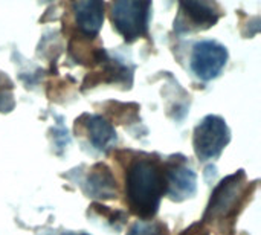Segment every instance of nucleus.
<instances>
[{
    "label": "nucleus",
    "instance_id": "1",
    "mask_svg": "<svg viewBox=\"0 0 261 235\" xmlns=\"http://www.w3.org/2000/svg\"><path fill=\"white\" fill-rule=\"evenodd\" d=\"M164 194L165 177L159 161L151 156L133 159L125 173V200L132 214L148 222L156 216Z\"/></svg>",
    "mask_w": 261,
    "mask_h": 235
},
{
    "label": "nucleus",
    "instance_id": "2",
    "mask_svg": "<svg viewBox=\"0 0 261 235\" xmlns=\"http://www.w3.org/2000/svg\"><path fill=\"white\" fill-rule=\"evenodd\" d=\"M255 184L249 188L243 170L225 177L213 191L211 200L203 216V223H219L234 219L245 206L249 194H252Z\"/></svg>",
    "mask_w": 261,
    "mask_h": 235
},
{
    "label": "nucleus",
    "instance_id": "3",
    "mask_svg": "<svg viewBox=\"0 0 261 235\" xmlns=\"http://www.w3.org/2000/svg\"><path fill=\"white\" fill-rule=\"evenodd\" d=\"M150 11L151 2H113L110 3V20L124 40L132 43L147 35Z\"/></svg>",
    "mask_w": 261,
    "mask_h": 235
},
{
    "label": "nucleus",
    "instance_id": "4",
    "mask_svg": "<svg viewBox=\"0 0 261 235\" xmlns=\"http://www.w3.org/2000/svg\"><path fill=\"white\" fill-rule=\"evenodd\" d=\"M231 139L229 128L220 116L210 115L194 130L193 145L200 161L217 159Z\"/></svg>",
    "mask_w": 261,
    "mask_h": 235
},
{
    "label": "nucleus",
    "instance_id": "5",
    "mask_svg": "<svg viewBox=\"0 0 261 235\" xmlns=\"http://www.w3.org/2000/svg\"><path fill=\"white\" fill-rule=\"evenodd\" d=\"M222 15L217 3L211 2H182L179 3V15L174 20L177 32L205 31L214 26Z\"/></svg>",
    "mask_w": 261,
    "mask_h": 235
},
{
    "label": "nucleus",
    "instance_id": "6",
    "mask_svg": "<svg viewBox=\"0 0 261 235\" xmlns=\"http://www.w3.org/2000/svg\"><path fill=\"white\" fill-rule=\"evenodd\" d=\"M228 61V50L223 44L205 40L194 46L191 67L197 78L202 81H211L217 78L225 69Z\"/></svg>",
    "mask_w": 261,
    "mask_h": 235
},
{
    "label": "nucleus",
    "instance_id": "7",
    "mask_svg": "<svg viewBox=\"0 0 261 235\" xmlns=\"http://www.w3.org/2000/svg\"><path fill=\"white\" fill-rule=\"evenodd\" d=\"M164 168L165 177V194L174 202H182L196 193V173L188 167L185 158H171Z\"/></svg>",
    "mask_w": 261,
    "mask_h": 235
},
{
    "label": "nucleus",
    "instance_id": "8",
    "mask_svg": "<svg viewBox=\"0 0 261 235\" xmlns=\"http://www.w3.org/2000/svg\"><path fill=\"white\" fill-rule=\"evenodd\" d=\"M78 35L84 38H95L104 21V3L102 2H75L72 3Z\"/></svg>",
    "mask_w": 261,
    "mask_h": 235
},
{
    "label": "nucleus",
    "instance_id": "9",
    "mask_svg": "<svg viewBox=\"0 0 261 235\" xmlns=\"http://www.w3.org/2000/svg\"><path fill=\"white\" fill-rule=\"evenodd\" d=\"M84 191L89 197L112 200L118 196V185L110 171V168L104 164H96L86 180Z\"/></svg>",
    "mask_w": 261,
    "mask_h": 235
},
{
    "label": "nucleus",
    "instance_id": "10",
    "mask_svg": "<svg viewBox=\"0 0 261 235\" xmlns=\"http://www.w3.org/2000/svg\"><path fill=\"white\" fill-rule=\"evenodd\" d=\"M76 122H80L90 141V144L99 150L107 151L116 142V133L113 125L101 116L96 115H83Z\"/></svg>",
    "mask_w": 261,
    "mask_h": 235
},
{
    "label": "nucleus",
    "instance_id": "11",
    "mask_svg": "<svg viewBox=\"0 0 261 235\" xmlns=\"http://www.w3.org/2000/svg\"><path fill=\"white\" fill-rule=\"evenodd\" d=\"M127 235H168V229L161 222H136Z\"/></svg>",
    "mask_w": 261,
    "mask_h": 235
},
{
    "label": "nucleus",
    "instance_id": "12",
    "mask_svg": "<svg viewBox=\"0 0 261 235\" xmlns=\"http://www.w3.org/2000/svg\"><path fill=\"white\" fill-rule=\"evenodd\" d=\"M180 235H210V231L205 228L203 223H194L193 226H190L187 231H184Z\"/></svg>",
    "mask_w": 261,
    "mask_h": 235
},
{
    "label": "nucleus",
    "instance_id": "13",
    "mask_svg": "<svg viewBox=\"0 0 261 235\" xmlns=\"http://www.w3.org/2000/svg\"><path fill=\"white\" fill-rule=\"evenodd\" d=\"M5 89L8 90H12V83L8 76H5L2 72H0V96H12L11 93H6Z\"/></svg>",
    "mask_w": 261,
    "mask_h": 235
},
{
    "label": "nucleus",
    "instance_id": "14",
    "mask_svg": "<svg viewBox=\"0 0 261 235\" xmlns=\"http://www.w3.org/2000/svg\"><path fill=\"white\" fill-rule=\"evenodd\" d=\"M66 235H86V234H66Z\"/></svg>",
    "mask_w": 261,
    "mask_h": 235
}]
</instances>
